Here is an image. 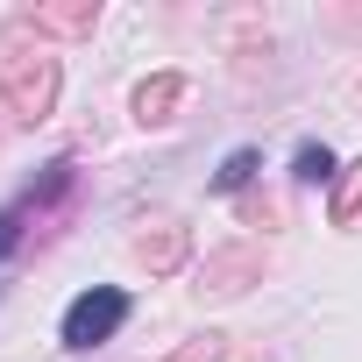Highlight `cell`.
Segmentation results:
<instances>
[{
    "label": "cell",
    "mask_w": 362,
    "mask_h": 362,
    "mask_svg": "<svg viewBox=\"0 0 362 362\" xmlns=\"http://www.w3.org/2000/svg\"><path fill=\"white\" fill-rule=\"evenodd\" d=\"M57 86H64V64H57L43 43H36V50H8V57H0V100H8L15 121H50Z\"/></svg>",
    "instance_id": "1"
},
{
    "label": "cell",
    "mask_w": 362,
    "mask_h": 362,
    "mask_svg": "<svg viewBox=\"0 0 362 362\" xmlns=\"http://www.w3.org/2000/svg\"><path fill=\"white\" fill-rule=\"evenodd\" d=\"M121 320H128V291L93 284V291H78L64 305V348H100V341L121 334Z\"/></svg>",
    "instance_id": "2"
},
{
    "label": "cell",
    "mask_w": 362,
    "mask_h": 362,
    "mask_svg": "<svg viewBox=\"0 0 362 362\" xmlns=\"http://www.w3.org/2000/svg\"><path fill=\"white\" fill-rule=\"evenodd\" d=\"M64 185H71V163L57 156V163H43V177H36V185H29L15 206H0V263H8V249L22 242V221H29V214H43V206H50Z\"/></svg>",
    "instance_id": "3"
},
{
    "label": "cell",
    "mask_w": 362,
    "mask_h": 362,
    "mask_svg": "<svg viewBox=\"0 0 362 362\" xmlns=\"http://www.w3.org/2000/svg\"><path fill=\"white\" fill-rule=\"evenodd\" d=\"M263 277V249L256 242H242V249H221V256H206V270H199V291H221V298H235V291H249Z\"/></svg>",
    "instance_id": "4"
},
{
    "label": "cell",
    "mask_w": 362,
    "mask_h": 362,
    "mask_svg": "<svg viewBox=\"0 0 362 362\" xmlns=\"http://www.w3.org/2000/svg\"><path fill=\"white\" fill-rule=\"evenodd\" d=\"M93 22H100V0H64V8L22 15V29H36V36H93Z\"/></svg>",
    "instance_id": "5"
},
{
    "label": "cell",
    "mask_w": 362,
    "mask_h": 362,
    "mask_svg": "<svg viewBox=\"0 0 362 362\" xmlns=\"http://www.w3.org/2000/svg\"><path fill=\"white\" fill-rule=\"evenodd\" d=\"M177 100H185V71H156V78L135 86V121H142V128H163Z\"/></svg>",
    "instance_id": "6"
},
{
    "label": "cell",
    "mask_w": 362,
    "mask_h": 362,
    "mask_svg": "<svg viewBox=\"0 0 362 362\" xmlns=\"http://www.w3.org/2000/svg\"><path fill=\"white\" fill-rule=\"evenodd\" d=\"M185 249H192V235H185V228H170V221H163V228H149V235L135 242V256H142V270H149V277H170L177 263H185Z\"/></svg>",
    "instance_id": "7"
},
{
    "label": "cell",
    "mask_w": 362,
    "mask_h": 362,
    "mask_svg": "<svg viewBox=\"0 0 362 362\" xmlns=\"http://www.w3.org/2000/svg\"><path fill=\"white\" fill-rule=\"evenodd\" d=\"M327 214H334L341 228L362 214V156H355V163H341V177H334V206H327Z\"/></svg>",
    "instance_id": "8"
},
{
    "label": "cell",
    "mask_w": 362,
    "mask_h": 362,
    "mask_svg": "<svg viewBox=\"0 0 362 362\" xmlns=\"http://www.w3.org/2000/svg\"><path fill=\"white\" fill-rule=\"evenodd\" d=\"M256 170H263V149H235V156H228V163L214 170V192H242Z\"/></svg>",
    "instance_id": "9"
},
{
    "label": "cell",
    "mask_w": 362,
    "mask_h": 362,
    "mask_svg": "<svg viewBox=\"0 0 362 362\" xmlns=\"http://www.w3.org/2000/svg\"><path fill=\"white\" fill-rule=\"evenodd\" d=\"M341 163H334V149L327 142H305L298 149V163H291V177H298V185H320V177H334Z\"/></svg>",
    "instance_id": "10"
},
{
    "label": "cell",
    "mask_w": 362,
    "mask_h": 362,
    "mask_svg": "<svg viewBox=\"0 0 362 362\" xmlns=\"http://www.w3.org/2000/svg\"><path fill=\"white\" fill-rule=\"evenodd\" d=\"M163 362H228V334H199V341L177 348V355H163Z\"/></svg>",
    "instance_id": "11"
}]
</instances>
